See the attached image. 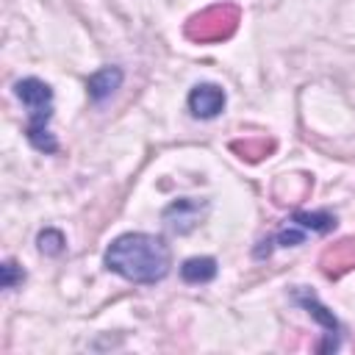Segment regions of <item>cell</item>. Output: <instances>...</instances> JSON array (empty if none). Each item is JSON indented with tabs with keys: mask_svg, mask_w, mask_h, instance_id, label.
I'll list each match as a JSON object with an SVG mask.
<instances>
[{
	"mask_svg": "<svg viewBox=\"0 0 355 355\" xmlns=\"http://www.w3.org/2000/svg\"><path fill=\"white\" fill-rule=\"evenodd\" d=\"M105 266L130 280V283H141V286H153L158 280H164L169 275L172 266V252L166 247V241L161 236H150V233H125L116 236L108 250H105Z\"/></svg>",
	"mask_w": 355,
	"mask_h": 355,
	"instance_id": "6da1fadb",
	"label": "cell"
},
{
	"mask_svg": "<svg viewBox=\"0 0 355 355\" xmlns=\"http://www.w3.org/2000/svg\"><path fill=\"white\" fill-rule=\"evenodd\" d=\"M17 97L28 108V141L42 153H55L58 141L50 133L53 116V89L39 78H22L14 83Z\"/></svg>",
	"mask_w": 355,
	"mask_h": 355,
	"instance_id": "7a4b0ae2",
	"label": "cell"
},
{
	"mask_svg": "<svg viewBox=\"0 0 355 355\" xmlns=\"http://www.w3.org/2000/svg\"><path fill=\"white\" fill-rule=\"evenodd\" d=\"M241 22V11L230 3H222V6H211L200 14H194L183 33L191 39V42H200V44H211V42H225L236 33Z\"/></svg>",
	"mask_w": 355,
	"mask_h": 355,
	"instance_id": "3957f363",
	"label": "cell"
},
{
	"mask_svg": "<svg viewBox=\"0 0 355 355\" xmlns=\"http://www.w3.org/2000/svg\"><path fill=\"white\" fill-rule=\"evenodd\" d=\"M294 300L324 327V341L319 344V352H330V349H336L338 347V322L333 319V313L327 311V308H322L319 302H316V297L311 294V291H305V288H297L294 291Z\"/></svg>",
	"mask_w": 355,
	"mask_h": 355,
	"instance_id": "277c9868",
	"label": "cell"
},
{
	"mask_svg": "<svg viewBox=\"0 0 355 355\" xmlns=\"http://www.w3.org/2000/svg\"><path fill=\"white\" fill-rule=\"evenodd\" d=\"M225 108V92L216 83H197L189 92V111L197 119H214Z\"/></svg>",
	"mask_w": 355,
	"mask_h": 355,
	"instance_id": "5b68a950",
	"label": "cell"
},
{
	"mask_svg": "<svg viewBox=\"0 0 355 355\" xmlns=\"http://www.w3.org/2000/svg\"><path fill=\"white\" fill-rule=\"evenodd\" d=\"M319 266L327 277H341L344 272L355 269V239H341V241L330 244L322 252Z\"/></svg>",
	"mask_w": 355,
	"mask_h": 355,
	"instance_id": "8992f818",
	"label": "cell"
},
{
	"mask_svg": "<svg viewBox=\"0 0 355 355\" xmlns=\"http://www.w3.org/2000/svg\"><path fill=\"white\" fill-rule=\"evenodd\" d=\"M205 208L208 205L197 200H178L164 211V219L175 233H189L200 225V219L205 216Z\"/></svg>",
	"mask_w": 355,
	"mask_h": 355,
	"instance_id": "52a82bcc",
	"label": "cell"
},
{
	"mask_svg": "<svg viewBox=\"0 0 355 355\" xmlns=\"http://www.w3.org/2000/svg\"><path fill=\"white\" fill-rule=\"evenodd\" d=\"M119 83H122V69H119V67H103V69H97V72L86 80V89H89V97H92L94 103H100V100H105L114 89H119Z\"/></svg>",
	"mask_w": 355,
	"mask_h": 355,
	"instance_id": "ba28073f",
	"label": "cell"
},
{
	"mask_svg": "<svg viewBox=\"0 0 355 355\" xmlns=\"http://www.w3.org/2000/svg\"><path fill=\"white\" fill-rule=\"evenodd\" d=\"M308 189H311V180L305 175H286L275 183L272 197H275V202H297L308 194Z\"/></svg>",
	"mask_w": 355,
	"mask_h": 355,
	"instance_id": "9c48e42d",
	"label": "cell"
},
{
	"mask_svg": "<svg viewBox=\"0 0 355 355\" xmlns=\"http://www.w3.org/2000/svg\"><path fill=\"white\" fill-rule=\"evenodd\" d=\"M216 272H219V266H216V261L208 258V255H202V258H189V261L180 266V277H183L186 283H191V286L211 283V280L216 277Z\"/></svg>",
	"mask_w": 355,
	"mask_h": 355,
	"instance_id": "30bf717a",
	"label": "cell"
},
{
	"mask_svg": "<svg viewBox=\"0 0 355 355\" xmlns=\"http://www.w3.org/2000/svg\"><path fill=\"white\" fill-rule=\"evenodd\" d=\"M233 153H239L244 161H261L263 155H269L275 150V139H266V136H252V139H239L230 144Z\"/></svg>",
	"mask_w": 355,
	"mask_h": 355,
	"instance_id": "8fae6325",
	"label": "cell"
},
{
	"mask_svg": "<svg viewBox=\"0 0 355 355\" xmlns=\"http://www.w3.org/2000/svg\"><path fill=\"white\" fill-rule=\"evenodd\" d=\"M288 222L302 227V230H313V233H327V230L336 227V216L327 214V211H313V214L311 211H297Z\"/></svg>",
	"mask_w": 355,
	"mask_h": 355,
	"instance_id": "7c38bea8",
	"label": "cell"
},
{
	"mask_svg": "<svg viewBox=\"0 0 355 355\" xmlns=\"http://www.w3.org/2000/svg\"><path fill=\"white\" fill-rule=\"evenodd\" d=\"M36 241H39V250H42L44 255H61V250H64V236H61L58 230H53V227L42 230Z\"/></svg>",
	"mask_w": 355,
	"mask_h": 355,
	"instance_id": "4fadbf2b",
	"label": "cell"
},
{
	"mask_svg": "<svg viewBox=\"0 0 355 355\" xmlns=\"http://www.w3.org/2000/svg\"><path fill=\"white\" fill-rule=\"evenodd\" d=\"M22 277H25V272L17 269L14 261H6L3 263V288H14L17 283H22Z\"/></svg>",
	"mask_w": 355,
	"mask_h": 355,
	"instance_id": "5bb4252c",
	"label": "cell"
}]
</instances>
